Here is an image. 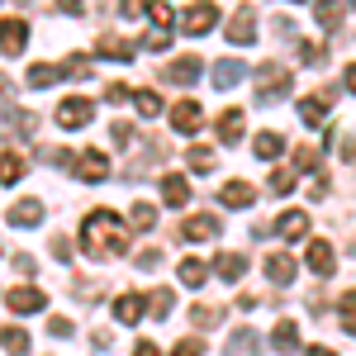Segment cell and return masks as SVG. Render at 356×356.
Wrapping results in <instances>:
<instances>
[{
  "label": "cell",
  "instance_id": "32",
  "mask_svg": "<svg viewBox=\"0 0 356 356\" xmlns=\"http://www.w3.org/2000/svg\"><path fill=\"white\" fill-rule=\"evenodd\" d=\"M243 271H247V257H243V252H223V257H219V275H223V280H238Z\"/></svg>",
  "mask_w": 356,
  "mask_h": 356
},
{
  "label": "cell",
  "instance_id": "3",
  "mask_svg": "<svg viewBox=\"0 0 356 356\" xmlns=\"http://www.w3.org/2000/svg\"><path fill=\"white\" fill-rule=\"evenodd\" d=\"M214 24H219V5H214V0H195L191 10L181 15V29L195 33V38H200V33H209Z\"/></svg>",
  "mask_w": 356,
  "mask_h": 356
},
{
  "label": "cell",
  "instance_id": "22",
  "mask_svg": "<svg viewBox=\"0 0 356 356\" xmlns=\"http://www.w3.org/2000/svg\"><path fill=\"white\" fill-rule=\"evenodd\" d=\"M252 152H257L261 162H275V157L285 152V138H280V134H271V129H266V134H257V143H252Z\"/></svg>",
  "mask_w": 356,
  "mask_h": 356
},
{
  "label": "cell",
  "instance_id": "18",
  "mask_svg": "<svg viewBox=\"0 0 356 356\" xmlns=\"http://www.w3.org/2000/svg\"><path fill=\"white\" fill-rule=\"evenodd\" d=\"M10 223H15V228H38V223H43V204H38V200H19V204L10 209Z\"/></svg>",
  "mask_w": 356,
  "mask_h": 356
},
{
  "label": "cell",
  "instance_id": "7",
  "mask_svg": "<svg viewBox=\"0 0 356 356\" xmlns=\"http://www.w3.org/2000/svg\"><path fill=\"white\" fill-rule=\"evenodd\" d=\"M0 134H5V138H19V134H38V119H33V114H29V110H15V105H10V110H5V114H0Z\"/></svg>",
  "mask_w": 356,
  "mask_h": 356
},
{
  "label": "cell",
  "instance_id": "53",
  "mask_svg": "<svg viewBox=\"0 0 356 356\" xmlns=\"http://www.w3.org/2000/svg\"><path fill=\"white\" fill-rule=\"evenodd\" d=\"M342 157H347V162H356V138H342Z\"/></svg>",
  "mask_w": 356,
  "mask_h": 356
},
{
  "label": "cell",
  "instance_id": "43",
  "mask_svg": "<svg viewBox=\"0 0 356 356\" xmlns=\"http://www.w3.org/2000/svg\"><path fill=\"white\" fill-rule=\"evenodd\" d=\"M204 352V342H200V337H186V342H176V347H171V356H200Z\"/></svg>",
  "mask_w": 356,
  "mask_h": 356
},
{
  "label": "cell",
  "instance_id": "14",
  "mask_svg": "<svg viewBox=\"0 0 356 356\" xmlns=\"http://www.w3.org/2000/svg\"><path fill=\"white\" fill-rule=\"evenodd\" d=\"M309 271H314V275H332V271H337V257H332L328 238H318V243L309 247Z\"/></svg>",
  "mask_w": 356,
  "mask_h": 356
},
{
  "label": "cell",
  "instance_id": "41",
  "mask_svg": "<svg viewBox=\"0 0 356 356\" xmlns=\"http://www.w3.org/2000/svg\"><path fill=\"white\" fill-rule=\"evenodd\" d=\"M285 191H295V166H290V171H275V176H271V195H285Z\"/></svg>",
  "mask_w": 356,
  "mask_h": 356
},
{
  "label": "cell",
  "instance_id": "13",
  "mask_svg": "<svg viewBox=\"0 0 356 356\" xmlns=\"http://www.w3.org/2000/svg\"><path fill=\"white\" fill-rule=\"evenodd\" d=\"M200 119H204V110H200L195 100H176V110H171L176 134H195V129H200Z\"/></svg>",
  "mask_w": 356,
  "mask_h": 356
},
{
  "label": "cell",
  "instance_id": "6",
  "mask_svg": "<svg viewBox=\"0 0 356 356\" xmlns=\"http://www.w3.org/2000/svg\"><path fill=\"white\" fill-rule=\"evenodd\" d=\"M76 176H81V181H105V176H110V157H105L100 147H86L81 157H76Z\"/></svg>",
  "mask_w": 356,
  "mask_h": 356
},
{
  "label": "cell",
  "instance_id": "30",
  "mask_svg": "<svg viewBox=\"0 0 356 356\" xmlns=\"http://www.w3.org/2000/svg\"><path fill=\"white\" fill-rule=\"evenodd\" d=\"M57 67H62V76H76V81H86V76L95 72V67H90V57H86V53H72L67 62H57Z\"/></svg>",
  "mask_w": 356,
  "mask_h": 356
},
{
  "label": "cell",
  "instance_id": "42",
  "mask_svg": "<svg viewBox=\"0 0 356 356\" xmlns=\"http://www.w3.org/2000/svg\"><path fill=\"white\" fill-rule=\"evenodd\" d=\"M191 166H195V171H214V152H209V147H195Z\"/></svg>",
  "mask_w": 356,
  "mask_h": 356
},
{
  "label": "cell",
  "instance_id": "11",
  "mask_svg": "<svg viewBox=\"0 0 356 356\" xmlns=\"http://www.w3.org/2000/svg\"><path fill=\"white\" fill-rule=\"evenodd\" d=\"M332 95H337V90H318V95H309V100H304L300 105V114H304V124H323V119H328V110H332Z\"/></svg>",
  "mask_w": 356,
  "mask_h": 356
},
{
  "label": "cell",
  "instance_id": "15",
  "mask_svg": "<svg viewBox=\"0 0 356 356\" xmlns=\"http://www.w3.org/2000/svg\"><path fill=\"white\" fill-rule=\"evenodd\" d=\"M252 200H257V191H252L247 181H228V186L219 191V204H223V209H247Z\"/></svg>",
  "mask_w": 356,
  "mask_h": 356
},
{
  "label": "cell",
  "instance_id": "39",
  "mask_svg": "<svg viewBox=\"0 0 356 356\" xmlns=\"http://www.w3.org/2000/svg\"><path fill=\"white\" fill-rule=\"evenodd\" d=\"M166 257H162V247H143V257H138V271H157Z\"/></svg>",
  "mask_w": 356,
  "mask_h": 356
},
{
  "label": "cell",
  "instance_id": "17",
  "mask_svg": "<svg viewBox=\"0 0 356 356\" xmlns=\"http://www.w3.org/2000/svg\"><path fill=\"white\" fill-rule=\"evenodd\" d=\"M100 57H114V62H129V57L138 53V43H129V38H119V33H100Z\"/></svg>",
  "mask_w": 356,
  "mask_h": 356
},
{
  "label": "cell",
  "instance_id": "44",
  "mask_svg": "<svg viewBox=\"0 0 356 356\" xmlns=\"http://www.w3.org/2000/svg\"><path fill=\"white\" fill-rule=\"evenodd\" d=\"M110 134H114V143H119V147H129V143H134V124H124V119H119Z\"/></svg>",
  "mask_w": 356,
  "mask_h": 356
},
{
  "label": "cell",
  "instance_id": "33",
  "mask_svg": "<svg viewBox=\"0 0 356 356\" xmlns=\"http://www.w3.org/2000/svg\"><path fill=\"white\" fill-rule=\"evenodd\" d=\"M219 318H223L219 304H195V309H191V323H195V328H214Z\"/></svg>",
  "mask_w": 356,
  "mask_h": 356
},
{
  "label": "cell",
  "instance_id": "21",
  "mask_svg": "<svg viewBox=\"0 0 356 356\" xmlns=\"http://www.w3.org/2000/svg\"><path fill=\"white\" fill-rule=\"evenodd\" d=\"M257 352H261V337L252 328H238L228 337V356H257Z\"/></svg>",
  "mask_w": 356,
  "mask_h": 356
},
{
  "label": "cell",
  "instance_id": "31",
  "mask_svg": "<svg viewBox=\"0 0 356 356\" xmlns=\"http://www.w3.org/2000/svg\"><path fill=\"white\" fill-rule=\"evenodd\" d=\"M219 138L223 143H238V138H243V110H228L219 119Z\"/></svg>",
  "mask_w": 356,
  "mask_h": 356
},
{
  "label": "cell",
  "instance_id": "16",
  "mask_svg": "<svg viewBox=\"0 0 356 356\" xmlns=\"http://www.w3.org/2000/svg\"><path fill=\"white\" fill-rule=\"evenodd\" d=\"M271 347L280 356H290V352H300V323H290V318H280L271 332Z\"/></svg>",
  "mask_w": 356,
  "mask_h": 356
},
{
  "label": "cell",
  "instance_id": "20",
  "mask_svg": "<svg viewBox=\"0 0 356 356\" xmlns=\"http://www.w3.org/2000/svg\"><path fill=\"white\" fill-rule=\"evenodd\" d=\"M143 314H147V300H143V295H119V300H114V318H119V323H138Z\"/></svg>",
  "mask_w": 356,
  "mask_h": 356
},
{
  "label": "cell",
  "instance_id": "38",
  "mask_svg": "<svg viewBox=\"0 0 356 356\" xmlns=\"http://www.w3.org/2000/svg\"><path fill=\"white\" fill-rule=\"evenodd\" d=\"M314 166H318V147H314V143H304L300 152H295V171H314Z\"/></svg>",
  "mask_w": 356,
  "mask_h": 356
},
{
  "label": "cell",
  "instance_id": "19",
  "mask_svg": "<svg viewBox=\"0 0 356 356\" xmlns=\"http://www.w3.org/2000/svg\"><path fill=\"white\" fill-rule=\"evenodd\" d=\"M219 228H223V223L214 219V214H195V219L181 223V238H191V243H195V238H214Z\"/></svg>",
  "mask_w": 356,
  "mask_h": 356
},
{
  "label": "cell",
  "instance_id": "28",
  "mask_svg": "<svg viewBox=\"0 0 356 356\" xmlns=\"http://www.w3.org/2000/svg\"><path fill=\"white\" fill-rule=\"evenodd\" d=\"M19 176H24V157L19 152H5L0 157V186H15Z\"/></svg>",
  "mask_w": 356,
  "mask_h": 356
},
{
  "label": "cell",
  "instance_id": "59",
  "mask_svg": "<svg viewBox=\"0 0 356 356\" xmlns=\"http://www.w3.org/2000/svg\"><path fill=\"white\" fill-rule=\"evenodd\" d=\"M352 5H356V0H352Z\"/></svg>",
  "mask_w": 356,
  "mask_h": 356
},
{
  "label": "cell",
  "instance_id": "34",
  "mask_svg": "<svg viewBox=\"0 0 356 356\" xmlns=\"http://www.w3.org/2000/svg\"><path fill=\"white\" fill-rule=\"evenodd\" d=\"M134 105H138V114H143V119H157V114H162V95H157V90H138Z\"/></svg>",
  "mask_w": 356,
  "mask_h": 356
},
{
  "label": "cell",
  "instance_id": "27",
  "mask_svg": "<svg viewBox=\"0 0 356 356\" xmlns=\"http://www.w3.org/2000/svg\"><path fill=\"white\" fill-rule=\"evenodd\" d=\"M0 347H5L10 356H29V347H33V342H29L24 328H0Z\"/></svg>",
  "mask_w": 356,
  "mask_h": 356
},
{
  "label": "cell",
  "instance_id": "46",
  "mask_svg": "<svg viewBox=\"0 0 356 356\" xmlns=\"http://www.w3.org/2000/svg\"><path fill=\"white\" fill-rule=\"evenodd\" d=\"M53 257H57V261H72V243H67L62 233H57V238H53Z\"/></svg>",
  "mask_w": 356,
  "mask_h": 356
},
{
  "label": "cell",
  "instance_id": "54",
  "mask_svg": "<svg viewBox=\"0 0 356 356\" xmlns=\"http://www.w3.org/2000/svg\"><path fill=\"white\" fill-rule=\"evenodd\" d=\"M134 356H157V347H152V342H138V347H134Z\"/></svg>",
  "mask_w": 356,
  "mask_h": 356
},
{
  "label": "cell",
  "instance_id": "56",
  "mask_svg": "<svg viewBox=\"0 0 356 356\" xmlns=\"http://www.w3.org/2000/svg\"><path fill=\"white\" fill-rule=\"evenodd\" d=\"M309 356H337L332 347H309Z\"/></svg>",
  "mask_w": 356,
  "mask_h": 356
},
{
  "label": "cell",
  "instance_id": "55",
  "mask_svg": "<svg viewBox=\"0 0 356 356\" xmlns=\"http://www.w3.org/2000/svg\"><path fill=\"white\" fill-rule=\"evenodd\" d=\"M347 90H352V95H356V62H352V67H347Z\"/></svg>",
  "mask_w": 356,
  "mask_h": 356
},
{
  "label": "cell",
  "instance_id": "9",
  "mask_svg": "<svg viewBox=\"0 0 356 356\" xmlns=\"http://www.w3.org/2000/svg\"><path fill=\"white\" fill-rule=\"evenodd\" d=\"M257 33V10L252 5H238L233 10V24H228V43H252Z\"/></svg>",
  "mask_w": 356,
  "mask_h": 356
},
{
  "label": "cell",
  "instance_id": "47",
  "mask_svg": "<svg viewBox=\"0 0 356 356\" xmlns=\"http://www.w3.org/2000/svg\"><path fill=\"white\" fill-rule=\"evenodd\" d=\"M166 38H171V33H166V29H152V33H147V38H143V48H166Z\"/></svg>",
  "mask_w": 356,
  "mask_h": 356
},
{
  "label": "cell",
  "instance_id": "51",
  "mask_svg": "<svg viewBox=\"0 0 356 356\" xmlns=\"http://www.w3.org/2000/svg\"><path fill=\"white\" fill-rule=\"evenodd\" d=\"M15 271H19V275H33V257H15Z\"/></svg>",
  "mask_w": 356,
  "mask_h": 356
},
{
  "label": "cell",
  "instance_id": "48",
  "mask_svg": "<svg viewBox=\"0 0 356 356\" xmlns=\"http://www.w3.org/2000/svg\"><path fill=\"white\" fill-rule=\"evenodd\" d=\"M105 95H110L114 105H124V100H134V90H129V86H119V81H114L110 90H105Z\"/></svg>",
  "mask_w": 356,
  "mask_h": 356
},
{
  "label": "cell",
  "instance_id": "12",
  "mask_svg": "<svg viewBox=\"0 0 356 356\" xmlns=\"http://www.w3.org/2000/svg\"><path fill=\"white\" fill-rule=\"evenodd\" d=\"M275 233L290 238V243H300L304 233H309V214H304V209H285V214L275 219Z\"/></svg>",
  "mask_w": 356,
  "mask_h": 356
},
{
  "label": "cell",
  "instance_id": "58",
  "mask_svg": "<svg viewBox=\"0 0 356 356\" xmlns=\"http://www.w3.org/2000/svg\"><path fill=\"white\" fill-rule=\"evenodd\" d=\"M290 5H304V0H290Z\"/></svg>",
  "mask_w": 356,
  "mask_h": 356
},
{
  "label": "cell",
  "instance_id": "2",
  "mask_svg": "<svg viewBox=\"0 0 356 356\" xmlns=\"http://www.w3.org/2000/svg\"><path fill=\"white\" fill-rule=\"evenodd\" d=\"M285 90H290V72H285V67H275V62L257 67V100H261V105L285 100Z\"/></svg>",
  "mask_w": 356,
  "mask_h": 356
},
{
  "label": "cell",
  "instance_id": "40",
  "mask_svg": "<svg viewBox=\"0 0 356 356\" xmlns=\"http://www.w3.org/2000/svg\"><path fill=\"white\" fill-rule=\"evenodd\" d=\"M147 314H152V318H166V314H171V290H157L152 304H147Z\"/></svg>",
  "mask_w": 356,
  "mask_h": 356
},
{
  "label": "cell",
  "instance_id": "57",
  "mask_svg": "<svg viewBox=\"0 0 356 356\" xmlns=\"http://www.w3.org/2000/svg\"><path fill=\"white\" fill-rule=\"evenodd\" d=\"M0 90H5V76H0Z\"/></svg>",
  "mask_w": 356,
  "mask_h": 356
},
{
  "label": "cell",
  "instance_id": "1",
  "mask_svg": "<svg viewBox=\"0 0 356 356\" xmlns=\"http://www.w3.org/2000/svg\"><path fill=\"white\" fill-rule=\"evenodd\" d=\"M81 247H86L90 261L119 257V252H129V228L119 223L114 209H90V214H86V228H81Z\"/></svg>",
  "mask_w": 356,
  "mask_h": 356
},
{
  "label": "cell",
  "instance_id": "25",
  "mask_svg": "<svg viewBox=\"0 0 356 356\" xmlns=\"http://www.w3.org/2000/svg\"><path fill=\"white\" fill-rule=\"evenodd\" d=\"M247 76V67L243 62H233V57H223L219 67H214V86H219V90H228V86H238Z\"/></svg>",
  "mask_w": 356,
  "mask_h": 356
},
{
  "label": "cell",
  "instance_id": "36",
  "mask_svg": "<svg viewBox=\"0 0 356 356\" xmlns=\"http://www.w3.org/2000/svg\"><path fill=\"white\" fill-rule=\"evenodd\" d=\"M337 318H342V328H347V332H356V290H347V295H342Z\"/></svg>",
  "mask_w": 356,
  "mask_h": 356
},
{
  "label": "cell",
  "instance_id": "50",
  "mask_svg": "<svg viewBox=\"0 0 356 356\" xmlns=\"http://www.w3.org/2000/svg\"><path fill=\"white\" fill-rule=\"evenodd\" d=\"M48 332H53V337H72V323H67V318H53Z\"/></svg>",
  "mask_w": 356,
  "mask_h": 356
},
{
  "label": "cell",
  "instance_id": "5",
  "mask_svg": "<svg viewBox=\"0 0 356 356\" xmlns=\"http://www.w3.org/2000/svg\"><path fill=\"white\" fill-rule=\"evenodd\" d=\"M24 43H29V24L24 19H0V53L15 57V53H24Z\"/></svg>",
  "mask_w": 356,
  "mask_h": 356
},
{
  "label": "cell",
  "instance_id": "8",
  "mask_svg": "<svg viewBox=\"0 0 356 356\" xmlns=\"http://www.w3.org/2000/svg\"><path fill=\"white\" fill-rule=\"evenodd\" d=\"M5 304L15 309V314H38V309H48V295L43 290H33V285H19V290H10Z\"/></svg>",
  "mask_w": 356,
  "mask_h": 356
},
{
  "label": "cell",
  "instance_id": "49",
  "mask_svg": "<svg viewBox=\"0 0 356 356\" xmlns=\"http://www.w3.org/2000/svg\"><path fill=\"white\" fill-rule=\"evenodd\" d=\"M119 10L134 19V15H143V10H147V0H119Z\"/></svg>",
  "mask_w": 356,
  "mask_h": 356
},
{
  "label": "cell",
  "instance_id": "4",
  "mask_svg": "<svg viewBox=\"0 0 356 356\" xmlns=\"http://www.w3.org/2000/svg\"><path fill=\"white\" fill-rule=\"evenodd\" d=\"M90 114H95V105H90L86 95H67V100L57 105V124H62V129H81V124H90Z\"/></svg>",
  "mask_w": 356,
  "mask_h": 356
},
{
  "label": "cell",
  "instance_id": "24",
  "mask_svg": "<svg viewBox=\"0 0 356 356\" xmlns=\"http://www.w3.org/2000/svg\"><path fill=\"white\" fill-rule=\"evenodd\" d=\"M314 15H318V29L332 33V29L342 24V0H314Z\"/></svg>",
  "mask_w": 356,
  "mask_h": 356
},
{
  "label": "cell",
  "instance_id": "35",
  "mask_svg": "<svg viewBox=\"0 0 356 356\" xmlns=\"http://www.w3.org/2000/svg\"><path fill=\"white\" fill-rule=\"evenodd\" d=\"M129 223H134L138 233H147V228H157V209L152 204H134L129 209Z\"/></svg>",
  "mask_w": 356,
  "mask_h": 356
},
{
  "label": "cell",
  "instance_id": "29",
  "mask_svg": "<svg viewBox=\"0 0 356 356\" xmlns=\"http://www.w3.org/2000/svg\"><path fill=\"white\" fill-rule=\"evenodd\" d=\"M57 76H62V67H53V62H38V67H29V86H33V90L53 86Z\"/></svg>",
  "mask_w": 356,
  "mask_h": 356
},
{
  "label": "cell",
  "instance_id": "23",
  "mask_svg": "<svg viewBox=\"0 0 356 356\" xmlns=\"http://www.w3.org/2000/svg\"><path fill=\"white\" fill-rule=\"evenodd\" d=\"M162 200H166V204H186V200H191V181L176 176V171L162 176Z\"/></svg>",
  "mask_w": 356,
  "mask_h": 356
},
{
  "label": "cell",
  "instance_id": "45",
  "mask_svg": "<svg viewBox=\"0 0 356 356\" xmlns=\"http://www.w3.org/2000/svg\"><path fill=\"white\" fill-rule=\"evenodd\" d=\"M147 15H152V19H157V24H171V5H166V0H157V5H147Z\"/></svg>",
  "mask_w": 356,
  "mask_h": 356
},
{
  "label": "cell",
  "instance_id": "26",
  "mask_svg": "<svg viewBox=\"0 0 356 356\" xmlns=\"http://www.w3.org/2000/svg\"><path fill=\"white\" fill-rule=\"evenodd\" d=\"M266 275H271L275 285H290V280H295V261H290L285 252H275V257H266Z\"/></svg>",
  "mask_w": 356,
  "mask_h": 356
},
{
  "label": "cell",
  "instance_id": "37",
  "mask_svg": "<svg viewBox=\"0 0 356 356\" xmlns=\"http://www.w3.org/2000/svg\"><path fill=\"white\" fill-rule=\"evenodd\" d=\"M204 275H209V271H204V261H195V257H191V261H181V280H186L191 290H195V285H204Z\"/></svg>",
  "mask_w": 356,
  "mask_h": 356
},
{
  "label": "cell",
  "instance_id": "10",
  "mask_svg": "<svg viewBox=\"0 0 356 356\" xmlns=\"http://www.w3.org/2000/svg\"><path fill=\"white\" fill-rule=\"evenodd\" d=\"M200 76H204L200 57H176V62H166V81H176V86H195Z\"/></svg>",
  "mask_w": 356,
  "mask_h": 356
},
{
  "label": "cell",
  "instance_id": "52",
  "mask_svg": "<svg viewBox=\"0 0 356 356\" xmlns=\"http://www.w3.org/2000/svg\"><path fill=\"white\" fill-rule=\"evenodd\" d=\"M57 10H67V15H81V0H53Z\"/></svg>",
  "mask_w": 356,
  "mask_h": 356
}]
</instances>
